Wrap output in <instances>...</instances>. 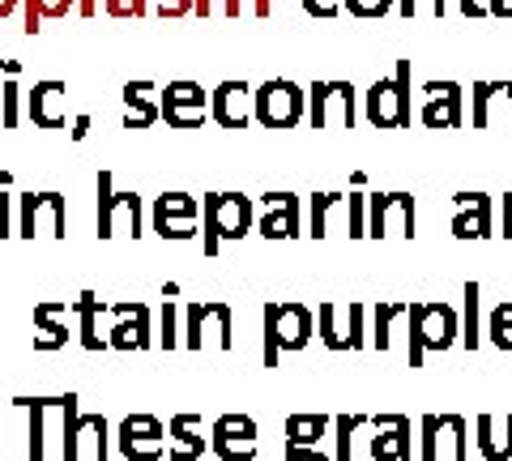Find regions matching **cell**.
<instances>
[{
  "mask_svg": "<svg viewBox=\"0 0 512 461\" xmlns=\"http://www.w3.org/2000/svg\"><path fill=\"white\" fill-rule=\"evenodd\" d=\"M261 363L265 368H278L282 355L303 351L316 338V308L299 304V299H269L261 308Z\"/></svg>",
  "mask_w": 512,
  "mask_h": 461,
  "instance_id": "obj_1",
  "label": "cell"
},
{
  "mask_svg": "<svg viewBox=\"0 0 512 461\" xmlns=\"http://www.w3.org/2000/svg\"><path fill=\"white\" fill-rule=\"evenodd\" d=\"M410 368H423L427 355H444L461 342V312L448 299H410Z\"/></svg>",
  "mask_w": 512,
  "mask_h": 461,
  "instance_id": "obj_2",
  "label": "cell"
},
{
  "mask_svg": "<svg viewBox=\"0 0 512 461\" xmlns=\"http://www.w3.org/2000/svg\"><path fill=\"white\" fill-rule=\"evenodd\" d=\"M13 406H22L30 415V440H26V457L30 461H47L52 453H64V432H69L77 406V393H60V397H13Z\"/></svg>",
  "mask_w": 512,
  "mask_h": 461,
  "instance_id": "obj_3",
  "label": "cell"
},
{
  "mask_svg": "<svg viewBox=\"0 0 512 461\" xmlns=\"http://www.w3.org/2000/svg\"><path fill=\"white\" fill-rule=\"evenodd\" d=\"M99 205H94V235L99 240H141V227H146V205L137 193L116 188V176L103 167L99 171Z\"/></svg>",
  "mask_w": 512,
  "mask_h": 461,
  "instance_id": "obj_4",
  "label": "cell"
},
{
  "mask_svg": "<svg viewBox=\"0 0 512 461\" xmlns=\"http://www.w3.org/2000/svg\"><path fill=\"white\" fill-rule=\"evenodd\" d=\"M201 222H205V257H218L222 244L244 240L256 231V201L244 193H210L201 201Z\"/></svg>",
  "mask_w": 512,
  "mask_h": 461,
  "instance_id": "obj_5",
  "label": "cell"
},
{
  "mask_svg": "<svg viewBox=\"0 0 512 461\" xmlns=\"http://www.w3.org/2000/svg\"><path fill=\"white\" fill-rule=\"evenodd\" d=\"M419 116L410 103V60H397L393 77H380V82L367 86L363 94V120L372 129H410V120Z\"/></svg>",
  "mask_w": 512,
  "mask_h": 461,
  "instance_id": "obj_6",
  "label": "cell"
},
{
  "mask_svg": "<svg viewBox=\"0 0 512 461\" xmlns=\"http://www.w3.org/2000/svg\"><path fill=\"white\" fill-rule=\"evenodd\" d=\"M308 116V90L291 77H269L252 94V120L261 129H295Z\"/></svg>",
  "mask_w": 512,
  "mask_h": 461,
  "instance_id": "obj_7",
  "label": "cell"
},
{
  "mask_svg": "<svg viewBox=\"0 0 512 461\" xmlns=\"http://www.w3.org/2000/svg\"><path fill=\"white\" fill-rule=\"evenodd\" d=\"M184 346L188 351H205V346L231 351L235 346V308L222 304V299H197V304H188L184 308Z\"/></svg>",
  "mask_w": 512,
  "mask_h": 461,
  "instance_id": "obj_8",
  "label": "cell"
},
{
  "mask_svg": "<svg viewBox=\"0 0 512 461\" xmlns=\"http://www.w3.org/2000/svg\"><path fill=\"white\" fill-rule=\"evenodd\" d=\"M18 235L22 240H64L69 235V205L60 193H18Z\"/></svg>",
  "mask_w": 512,
  "mask_h": 461,
  "instance_id": "obj_9",
  "label": "cell"
},
{
  "mask_svg": "<svg viewBox=\"0 0 512 461\" xmlns=\"http://www.w3.org/2000/svg\"><path fill=\"white\" fill-rule=\"evenodd\" d=\"M308 124L312 129H355L359 94L350 82H312L308 86Z\"/></svg>",
  "mask_w": 512,
  "mask_h": 461,
  "instance_id": "obj_10",
  "label": "cell"
},
{
  "mask_svg": "<svg viewBox=\"0 0 512 461\" xmlns=\"http://www.w3.org/2000/svg\"><path fill=\"white\" fill-rule=\"evenodd\" d=\"M107 342H111V351H150V346H158V329H154L150 304H141V299L111 304Z\"/></svg>",
  "mask_w": 512,
  "mask_h": 461,
  "instance_id": "obj_11",
  "label": "cell"
},
{
  "mask_svg": "<svg viewBox=\"0 0 512 461\" xmlns=\"http://www.w3.org/2000/svg\"><path fill=\"white\" fill-rule=\"evenodd\" d=\"M414 197L410 193H372L367 197V235L372 240H414Z\"/></svg>",
  "mask_w": 512,
  "mask_h": 461,
  "instance_id": "obj_12",
  "label": "cell"
},
{
  "mask_svg": "<svg viewBox=\"0 0 512 461\" xmlns=\"http://www.w3.org/2000/svg\"><path fill=\"white\" fill-rule=\"evenodd\" d=\"M116 449L124 461H163L167 457V423L154 415H124L116 427Z\"/></svg>",
  "mask_w": 512,
  "mask_h": 461,
  "instance_id": "obj_13",
  "label": "cell"
},
{
  "mask_svg": "<svg viewBox=\"0 0 512 461\" xmlns=\"http://www.w3.org/2000/svg\"><path fill=\"white\" fill-rule=\"evenodd\" d=\"M150 222L163 240H197L201 235V201L192 193H163L154 197V210Z\"/></svg>",
  "mask_w": 512,
  "mask_h": 461,
  "instance_id": "obj_14",
  "label": "cell"
},
{
  "mask_svg": "<svg viewBox=\"0 0 512 461\" xmlns=\"http://www.w3.org/2000/svg\"><path fill=\"white\" fill-rule=\"evenodd\" d=\"M419 120L423 129H461L466 124V90L457 82H423Z\"/></svg>",
  "mask_w": 512,
  "mask_h": 461,
  "instance_id": "obj_15",
  "label": "cell"
},
{
  "mask_svg": "<svg viewBox=\"0 0 512 461\" xmlns=\"http://www.w3.org/2000/svg\"><path fill=\"white\" fill-rule=\"evenodd\" d=\"M111 453V423L103 415H82L77 410L69 432H64V461H107Z\"/></svg>",
  "mask_w": 512,
  "mask_h": 461,
  "instance_id": "obj_16",
  "label": "cell"
},
{
  "mask_svg": "<svg viewBox=\"0 0 512 461\" xmlns=\"http://www.w3.org/2000/svg\"><path fill=\"white\" fill-rule=\"evenodd\" d=\"M205 120H210V94H205V86L188 82V77L163 86V124H171V129H197Z\"/></svg>",
  "mask_w": 512,
  "mask_h": 461,
  "instance_id": "obj_17",
  "label": "cell"
},
{
  "mask_svg": "<svg viewBox=\"0 0 512 461\" xmlns=\"http://www.w3.org/2000/svg\"><path fill=\"white\" fill-rule=\"evenodd\" d=\"M448 231H453V240H491V235H500L495 231V197H487V193H457Z\"/></svg>",
  "mask_w": 512,
  "mask_h": 461,
  "instance_id": "obj_18",
  "label": "cell"
},
{
  "mask_svg": "<svg viewBox=\"0 0 512 461\" xmlns=\"http://www.w3.org/2000/svg\"><path fill=\"white\" fill-rule=\"evenodd\" d=\"M256 231H261L265 240H299L303 235V201H299V193H265Z\"/></svg>",
  "mask_w": 512,
  "mask_h": 461,
  "instance_id": "obj_19",
  "label": "cell"
},
{
  "mask_svg": "<svg viewBox=\"0 0 512 461\" xmlns=\"http://www.w3.org/2000/svg\"><path fill=\"white\" fill-rule=\"evenodd\" d=\"M210 449L222 461H252L256 457V419L252 415H218L210 427Z\"/></svg>",
  "mask_w": 512,
  "mask_h": 461,
  "instance_id": "obj_20",
  "label": "cell"
},
{
  "mask_svg": "<svg viewBox=\"0 0 512 461\" xmlns=\"http://www.w3.org/2000/svg\"><path fill=\"white\" fill-rule=\"evenodd\" d=\"M252 86L248 82H218L210 90V120L218 129H248L252 124Z\"/></svg>",
  "mask_w": 512,
  "mask_h": 461,
  "instance_id": "obj_21",
  "label": "cell"
},
{
  "mask_svg": "<svg viewBox=\"0 0 512 461\" xmlns=\"http://www.w3.org/2000/svg\"><path fill=\"white\" fill-rule=\"evenodd\" d=\"M372 440L367 453L372 461H410L414 453V436H410V419L406 415H372Z\"/></svg>",
  "mask_w": 512,
  "mask_h": 461,
  "instance_id": "obj_22",
  "label": "cell"
},
{
  "mask_svg": "<svg viewBox=\"0 0 512 461\" xmlns=\"http://www.w3.org/2000/svg\"><path fill=\"white\" fill-rule=\"evenodd\" d=\"M26 116L35 120V129H64V120H69V86L35 82L26 90Z\"/></svg>",
  "mask_w": 512,
  "mask_h": 461,
  "instance_id": "obj_23",
  "label": "cell"
},
{
  "mask_svg": "<svg viewBox=\"0 0 512 461\" xmlns=\"http://www.w3.org/2000/svg\"><path fill=\"white\" fill-rule=\"evenodd\" d=\"M124 129H150L163 120V86L154 82H124Z\"/></svg>",
  "mask_w": 512,
  "mask_h": 461,
  "instance_id": "obj_24",
  "label": "cell"
},
{
  "mask_svg": "<svg viewBox=\"0 0 512 461\" xmlns=\"http://www.w3.org/2000/svg\"><path fill=\"white\" fill-rule=\"evenodd\" d=\"M73 312H77V338H82L86 351H111L103 321H111V304L99 299L94 291H82L73 299Z\"/></svg>",
  "mask_w": 512,
  "mask_h": 461,
  "instance_id": "obj_25",
  "label": "cell"
},
{
  "mask_svg": "<svg viewBox=\"0 0 512 461\" xmlns=\"http://www.w3.org/2000/svg\"><path fill=\"white\" fill-rule=\"evenodd\" d=\"M69 312H73V299H43L35 304V351H60L69 346Z\"/></svg>",
  "mask_w": 512,
  "mask_h": 461,
  "instance_id": "obj_26",
  "label": "cell"
},
{
  "mask_svg": "<svg viewBox=\"0 0 512 461\" xmlns=\"http://www.w3.org/2000/svg\"><path fill=\"white\" fill-rule=\"evenodd\" d=\"M205 423L201 415H175L167 427V457L171 461H197L205 457Z\"/></svg>",
  "mask_w": 512,
  "mask_h": 461,
  "instance_id": "obj_27",
  "label": "cell"
},
{
  "mask_svg": "<svg viewBox=\"0 0 512 461\" xmlns=\"http://www.w3.org/2000/svg\"><path fill=\"white\" fill-rule=\"evenodd\" d=\"M346 227V193H316L308 197V235L325 240V235Z\"/></svg>",
  "mask_w": 512,
  "mask_h": 461,
  "instance_id": "obj_28",
  "label": "cell"
},
{
  "mask_svg": "<svg viewBox=\"0 0 512 461\" xmlns=\"http://www.w3.org/2000/svg\"><path fill=\"white\" fill-rule=\"evenodd\" d=\"M478 453L487 461H512V415L495 419V415H478Z\"/></svg>",
  "mask_w": 512,
  "mask_h": 461,
  "instance_id": "obj_29",
  "label": "cell"
},
{
  "mask_svg": "<svg viewBox=\"0 0 512 461\" xmlns=\"http://www.w3.org/2000/svg\"><path fill=\"white\" fill-rule=\"evenodd\" d=\"M406 316H410V299H376V308H372L376 351H389L393 346V321H406Z\"/></svg>",
  "mask_w": 512,
  "mask_h": 461,
  "instance_id": "obj_30",
  "label": "cell"
},
{
  "mask_svg": "<svg viewBox=\"0 0 512 461\" xmlns=\"http://www.w3.org/2000/svg\"><path fill=\"white\" fill-rule=\"evenodd\" d=\"M214 13H222V18H269L274 13V0H197V18H214Z\"/></svg>",
  "mask_w": 512,
  "mask_h": 461,
  "instance_id": "obj_31",
  "label": "cell"
},
{
  "mask_svg": "<svg viewBox=\"0 0 512 461\" xmlns=\"http://www.w3.org/2000/svg\"><path fill=\"white\" fill-rule=\"evenodd\" d=\"M77 13V0H22V30L39 35L47 18H69Z\"/></svg>",
  "mask_w": 512,
  "mask_h": 461,
  "instance_id": "obj_32",
  "label": "cell"
},
{
  "mask_svg": "<svg viewBox=\"0 0 512 461\" xmlns=\"http://www.w3.org/2000/svg\"><path fill=\"white\" fill-rule=\"evenodd\" d=\"M333 419L329 415H291L286 419V444H308V449H320V440L329 436Z\"/></svg>",
  "mask_w": 512,
  "mask_h": 461,
  "instance_id": "obj_33",
  "label": "cell"
},
{
  "mask_svg": "<svg viewBox=\"0 0 512 461\" xmlns=\"http://www.w3.org/2000/svg\"><path fill=\"white\" fill-rule=\"evenodd\" d=\"M346 308H338V304H329V299H325V304H320L316 308V338L320 342H325L329 346V351H346Z\"/></svg>",
  "mask_w": 512,
  "mask_h": 461,
  "instance_id": "obj_34",
  "label": "cell"
},
{
  "mask_svg": "<svg viewBox=\"0 0 512 461\" xmlns=\"http://www.w3.org/2000/svg\"><path fill=\"white\" fill-rule=\"evenodd\" d=\"M448 449L453 461L470 457V423L466 415H440V453Z\"/></svg>",
  "mask_w": 512,
  "mask_h": 461,
  "instance_id": "obj_35",
  "label": "cell"
},
{
  "mask_svg": "<svg viewBox=\"0 0 512 461\" xmlns=\"http://www.w3.org/2000/svg\"><path fill=\"white\" fill-rule=\"evenodd\" d=\"M158 346H163V351L184 346V312L175 299H163V308H158Z\"/></svg>",
  "mask_w": 512,
  "mask_h": 461,
  "instance_id": "obj_36",
  "label": "cell"
},
{
  "mask_svg": "<svg viewBox=\"0 0 512 461\" xmlns=\"http://www.w3.org/2000/svg\"><path fill=\"white\" fill-rule=\"evenodd\" d=\"M372 427V415H338L333 419V444H338V461L355 457V432Z\"/></svg>",
  "mask_w": 512,
  "mask_h": 461,
  "instance_id": "obj_37",
  "label": "cell"
},
{
  "mask_svg": "<svg viewBox=\"0 0 512 461\" xmlns=\"http://www.w3.org/2000/svg\"><path fill=\"white\" fill-rule=\"evenodd\" d=\"M466 299H461V346L466 351H478V282H466V291H461Z\"/></svg>",
  "mask_w": 512,
  "mask_h": 461,
  "instance_id": "obj_38",
  "label": "cell"
},
{
  "mask_svg": "<svg viewBox=\"0 0 512 461\" xmlns=\"http://www.w3.org/2000/svg\"><path fill=\"white\" fill-rule=\"evenodd\" d=\"M487 338L500 351H512V299H504V304H495L487 312Z\"/></svg>",
  "mask_w": 512,
  "mask_h": 461,
  "instance_id": "obj_39",
  "label": "cell"
},
{
  "mask_svg": "<svg viewBox=\"0 0 512 461\" xmlns=\"http://www.w3.org/2000/svg\"><path fill=\"white\" fill-rule=\"evenodd\" d=\"M22 120V86H18V73L5 77L0 86V129H18Z\"/></svg>",
  "mask_w": 512,
  "mask_h": 461,
  "instance_id": "obj_40",
  "label": "cell"
},
{
  "mask_svg": "<svg viewBox=\"0 0 512 461\" xmlns=\"http://www.w3.org/2000/svg\"><path fill=\"white\" fill-rule=\"evenodd\" d=\"M495 90H500V82H474V90H470V124L474 129H491Z\"/></svg>",
  "mask_w": 512,
  "mask_h": 461,
  "instance_id": "obj_41",
  "label": "cell"
},
{
  "mask_svg": "<svg viewBox=\"0 0 512 461\" xmlns=\"http://www.w3.org/2000/svg\"><path fill=\"white\" fill-rule=\"evenodd\" d=\"M367 316H372V308L367 304H346V351H363L367 346Z\"/></svg>",
  "mask_w": 512,
  "mask_h": 461,
  "instance_id": "obj_42",
  "label": "cell"
},
{
  "mask_svg": "<svg viewBox=\"0 0 512 461\" xmlns=\"http://www.w3.org/2000/svg\"><path fill=\"white\" fill-rule=\"evenodd\" d=\"M367 197L363 188H355V193H346V235L350 240H363L367 235Z\"/></svg>",
  "mask_w": 512,
  "mask_h": 461,
  "instance_id": "obj_43",
  "label": "cell"
},
{
  "mask_svg": "<svg viewBox=\"0 0 512 461\" xmlns=\"http://www.w3.org/2000/svg\"><path fill=\"white\" fill-rule=\"evenodd\" d=\"M419 457L423 461H440V415H423L419 419Z\"/></svg>",
  "mask_w": 512,
  "mask_h": 461,
  "instance_id": "obj_44",
  "label": "cell"
},
{
  "mask_svg": "<svg viewBox=\"0 0 512 461\" xmlns=\"http://www.w3.org/2000/svg\"><path fill=\"white\" fill-rule=\"evenodd\" d=\"M397 13L410 22V18H444L448 13V0H397Z\"/></svg>",
  "mask_w": 512,
  "mask_h": 461,
  "instance_id": "obj_45",
  "label": "cell"
},
{
  "mask_svg": "<svg viewBox=\"0 0 512 461\" xmlns=\"http://www.w3.org/2000/svg\"><path fill=\"white\" fill-rule=\"evenodd\" d=\"M9 235H18V193L0 188V240H9Z\"/></svg>",
  "mask_w": 512,
  "mask_h": 461,
  "instance_id": "obj_46",
  "label": "cell"
},
{
  "mask_svg": "<svg viewBox=\"0 0 512 461\" xmlns=\"http://www.w3.org/2000/svg\"><path fill=\"white\" fill-rule=\"evenodd\" d=\"M397 9V0H346L350 18H389Z\"/></svg>",
  "mask_w": 512,
  "mask_h": 461,
  "instance_id": "obj_47",
  "label": "cell"
},
{
  "mask_svg": "<svg viewBox=\"0 0 512 461\" xmlns=\"http://www.w3.org/2000/svg\"><path fill=\"white\" fill-rule=\"evenodd\" d=\"M107 18H146L150 0H103Z\"/></svg>",
  "mask_w": 512,
  "mask_h": 461,
  "instance_id": "obj_48",
  "label": "cell"
},
{
  "mask_svg": "<svg viewBox=\"0 0 512 461\" xmlns=\"http://www.w3.org/2000/svg\"><path fill=\"white\" fill-rule=\"evenodd\" d=\"M299 5H303V13H308V18L325 22V18H338V13L346 9V0H299Z\"/></svg>",
  "mask_w": 512,
  "mask_h": 461,
  "instance_id": "obj_49",
  "label": "cell"
},
{
  "mask_svg": "<svg viewBox=\"0 0 512 461\" xmlns=\"http://www.w3.org/2000/svg\"><path fill=\"white\" fill-rule=\"evenodd\" d=\"M197 13V0H158V18H188Z\"/></svg>",
  "mask_w": 512,
  "mask_h": 461,
  "instance_id": "obj_50",
  "label": "cell"
},
{
  "mask_svg": "<svg viewBox=\"0 0 512 461\" xmlns=\"http://www.w3.org/2000/svg\"><path fill=\"white\" fill-rule=\"evenodd\" d=\"M282 461H329V457L320 453V449H308V444H286Z\"/></svg>",
  "mask_w": 512,
  "mask_h": 461,
  "instance_id": "obj_51",
  "label": "cell"
},
{
  "mask_svg": "<svg viewBox=\"0 0 512 461\" xmlns=\"http://www.w3.org/2000/svg\"><path fill=\"white\" fill-rule=\"evenodd\" d=\"M461 18H491V0H457Z\"/></svg>",
  "mask_w": 512,
  "mask_h": 461,
  "instance_id": "obj_52",
  "label": "cell"
},
{
  "mask_svg": "<svg viewBox=\"0 0 512 461\" xmlns=\"http://www.w3.org/2000/svg\"><path fill=\"white\" fill-rule=\"evenodd\" d=\"M500 235H504V240H512V193L500 197Z\"/></svg>",
  "mask_w": 512,
  "mask_h": 461,
  "instance_id": "obj_53",
  "label": "cell"
},
{
  "mask_svg": "<svg viewBox=\"0 0 512 461\" xmlns=\"http://www.w3.org/2000/svg\"><path fill=\"white\" fill-rule=\"evenodd\" d=\"M69 137H73V141H86V137H90V116H86V111H82V116H77V120H73V129H69Z\"/></svg>",
  "mask_w": 512,
  "mask_h": 461,
  "instance_id": "obj_54",
  "label": "cell"
},
{
  "mask_svg": "<svg viewBox=\"0 0 512 461\" xmlns=\"http://www.w3.org/2000/svg\"><path fill=\"white\" fill-rule=\"evenodd\" d=\"M491 18H512V0H491Z\"/></svg>",
  "mask_w": 512,
  "mask_h": 461,
  "instance_id": "obj_55",
  "label": "cell"
},
{
  "mask_svg": "<svg viewBox=\"0 0 512 461\" xmlns=\"http://www.w3.org/2000/svg\"><path fill=\"white\" fill-rule=\"evenodd\" d=\"M9 73H18L22 77V65H18V60H0V86H5V77Z\"/></svg>",
  "mask_w": 512,
  "mask_h": 461,
  "instance_id": "obj_56",
  "label": "cell"
},
{
  "mask_svg": "<svg viewBox=\"0 0 512 461\" xmlns=\"http://www.w3.org/2000/svg\"><path fill=\"white\" fill-rule=\"evenodd\" d=\"M77 13H82V18H94V13H99V0H77Z\"/></svg>",
  "mask_w": 512,
  "mask_h": 461,
  "instance_id": "obj_57",
  "label": "cell"
},
{
  "mask_svg": "<svg viewBox=\"0 0 512 461\" xmlns=\"http://www.w3.org/2000/svg\"><path fill=\"white\" fill-rule=\"evenodd\" d=\"M18 5H22V0H0V22L13 18V13H18Z\"/></svg>",
  "mask_w": 512,
  "mask_h": 461,
  "instance_id": "obj_58",
  "label": "cell"
},
{
  "mask_svg": "<svg viewBox=\"0 0 512 461\" xmlns=\"http://www.w3.org/2000/svg\"><path fill=\"white\" fill-rule=\"evenodd\" d=\"M500 94H504V103H508V111H512V82H500Z\"/></svg>",
  "mask_w": 512,
  "mask_h": 461,
  "instance_id": "obj_59",
  "label": "cell"
}]
</instances>
